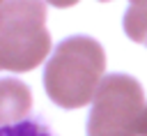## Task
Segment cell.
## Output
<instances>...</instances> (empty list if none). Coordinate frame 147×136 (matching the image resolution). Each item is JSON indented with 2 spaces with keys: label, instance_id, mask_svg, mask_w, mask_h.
Masks as SVG:
<instances>
[{
  "label": "cell",
  "instance_id": "obj_6",
  "mask_svg": "<svg viewBox=\"0 0 147 136\" xmlns=\"http://www.w3.org/2000/svg\"><path fill=\"white\" fill-rule=\"evenodd\" d=\"M0 136H53V131L41 118H25L21 122L0 127Z\"/></svg>",
  "mask_w": 147,
  "mask_h": 136
},
{
  "label": "cell",
  "instance_id": "obj_8",
  "mask_svg": "<svg viewBox=\"0 0 147 136\" xmlns=\"http://www.w3.org/2000/svg\"><path fill=\"white\" fill-rule=\"evenodd\" d=\"M129 2H133V5H147V0H129Z\"/></svg>",
  "mask_w": 147,
  "mask_h": 136
},
{
  "label": "cell",
  "instance_id": "obj_2",
  "mask_svg": "<svg viewBox=\"0 0 147 136\" xmlns=\"http://www.w3.org/2000/svg\"><path fill=\"white\" fill-rule=\"evenodd\" d=\"M51 53L44 0H7L0 7V71H30Z\"/></svg>",
  "mask_w": 147,
  "mask_h": 136
},
{
  "label": "cell",
  "instance_id": "obj_5",
  "mask_svg": "<svg viewBox=\"0 0 147 136\" xmlns=\"http://www.w3.org/2000/svg\"><path fill=\"white\" fill-rule=\"evenodd\" d=\"M124 32L129 39L147 46V5H131L124 14Z\"/></svg>",
  "mask_w": 147,
  "mask_h": 136
},
{
  "label": "cell",
  "instance_id": "obj_4",
  "mask_svg": "<svg viewBox=\"0 0 147 136\" xmlns=\"http://www.w3.org/2000/svg\"><path fill=\"white\" fill-rule=\"evenodd\" d=\"M30 108V88L18 78H0V127L25 120Z\"/></svg>",
  "mask_w": 147,
  "mask_h": 136
},
{
  "label": "cell",
  "instance_id": "obj_3",
  "mask_svg": "<svg viewBox=\"0 0 147 136\" xmlns=\"http://www.w3.org/2000/svg\"><path fill=\"white\" fill-rule=\"evenodd\" d=\"M145 90L126 74H110L101 81L87 115V136H142Z\"/></svg>",
  "mask_w": 147,
  "mask_h": 136
},
{
  "label": "cell",
  "instance_id": "obj_9",
  "mask_svg": "<svg viewBox=\"0 0 147 136\" xmlns=\"http://www.w3.org/2000/svg\"><path fill=\"white\" fill-rule=\"evenodd\" d=\"M101 2H106V0H101Z\"/></svg>",
  "mask_w": 147,
  "mask_h": 136
},
{
  "label": "cell",
  "instance_id": "obj_7",
  "mask_svg": "<svg viewBox=\"0 0 147 136\" xmlns=\"http://www.w3.org/2000/svg\"><path fill=\"white\" fill-rule=\"evenodd\" d=\"M48 5H53V7H60V9H64V7H74L76 2H80V0H46Z\"/></svg>",
  "mask_w": 147,
  "mask_h": 136
},
{
  "label": "cell",
  "instance_id": "obj_1",
  "mask_svg": "<svg viewBox=\"0 0 147 136\" xmlns=\"http://www.w3.org/2000/svg\"><path fill=\"white\" fill-rule=\"evenodd\" d=\"M106 71L103 46L85 35L62 39L44 69V88L62 108H80L94 101Z\"/></svg>",
  "mask_w": 147,
  "mask_h": 136
}]
</instances>
